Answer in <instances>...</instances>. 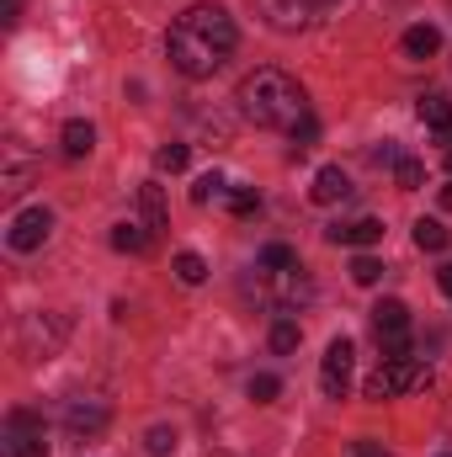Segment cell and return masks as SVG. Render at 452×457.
I'll list each match as a JSON object with an SVG mask.
<instances>
[{"label": "cell", "instance_id": "27", "mask_svg": "<svg viewBox=\"0 0 452 457\" xmlns=\"http://www.w3.org/2000/svg\"><path fill=\"white\" fill-rule=\"evenodd\" d=\"M378 277H383V261H378V255H356V261H351V282H356V287H372Z\"/></svg>", "mask_w": 452, "mask_h": 457}, {"label": "cell", "instance_id": "19", "mask_svg": "<svg viewBox=\"0 0 452 457\" xmlns=\"http://www.w3.org/2000/svg\"><path fill=\"white\" fill-rule=\"evenodd\" d=\"M138 208H144V224L149 228H165V192H160L155 181L138 187Z\"/></svg>", "mask_w": 452, "mask_h": 457}, {"label": "cell", "instance_id": "13", "mask_svg": "<svg viewBox=\"0 0 452 457\" xmlns=\"http://www.w3.org/2000/svg\"><path fill=\"white\" fill-rule=\"evenodd\" d=\"M27 181H32V160L11 144L5 149V176H0V197H16V192H27Z\"/></svg>", "mask_w": 452, "mask_h": 457}, {"label": "cell", "instance_id": "32", "mask_svg": "<svg viewBox=\"0 0 452 457\" xmlns=\"http://www.w3.org/2000/svg\"><path fill=\"white\" fill-rule=\"evenodd\" d=\"M16 16H21V0H5V27H16Z\"/></svg>", "mask_w": 452, "mask_h": 457}, {"label": "cell", "instance_id": "24", "mask_svg": "<svg viewBox=\"0 0 452 457\" xmlns=\"http://www.w3.org/2000/svg\"><path fill=\"white\" fill-rule=\"evenodd\" d=\"M187 160H192V149H187V144H160V149H155V165H160V170H171V176H176V170H187Z\"/></svg>", "mask_w": 452, "mask_h": 457}, {"label": "cell", "instance_id": "29", "mask_svg": "<svg viewBox=\"0 0 452 457\" xmlns=\"http://www.w3.org/2000/svg\"><path fill=\"white\" fill-rule=\"evenodd\" d=\"M314 138H320V122H314V117H304V122L293 128V149L304 154V149H314Z\"/></svg>", "mask_w": 452, "mask_h": 457}, {"label": "cell", "instance_id": "8", "mask_svg": "<svg viewBox=\"0 0 452 457\" xmlns=\"http://www.w3.org/2000/svg\"><path fill=\"white\" fill-rule=\"evenodd\" d=\"M48 234H54V213H48V208H27V213H16V219H11L5 245H11L16 255H27V250H38Z\"/></svg>", "mask_w": 452, "mask_h": 457}, {"label": "cell", "instance_id": "22", "mask_svg": "<svg viewBox=\"0 0 452 457\" xmlns=\"http://www.w3.org/2000/svg\"><path fill=\"white\" fill-rule=\"evenodd\" d=\"M224 192H229V181L219 176V170H208V176H197V187H192V203H197V208H208V203H219Z\"/></svg>", "mask_w": 452, "mask_h": 457}, {"label": "cell", "instance_id": "18", "mask_svg": "<svg viewBox=\"0 0 452 457\" xmlns=\"http://www.w3.org/2000/svg\"><path fill=\"white\" fill-rule=\"evenodd\" d=\"M255 266H261V271H293V266H298V250L282 245V239H272V245L255 255Z\"/></svg>", "mask_w": 452, "mask_h": 457}, {"label": "cell", "instance_id": "20", "mask_svg": "<svg viewBox=\"0 0 452 457\" xmlns=\"http://www.w3.org/2000/svg\"><path fill=\"white\" fill-rule=\"evenodd\" d=\"M298 341H304V325L282 314V320L272 325V351H277V356H288V351H298Z\"/></svg>", "mask_w": 452, "mask_h": 457}, {"label": "cell", "instance_id": "17", "mask_svg": "<svg viewBox=\"0 0 452 457\" xmlns=\"http://www.w3.org/2000/svg\"><path fill=\"white\" fill-rule=\"evenodd\" d=\"M91 149H96V128H91V122H80V117H75V122H64V154H70V160H86Z\"/></svg>", "mask_w": 452, "mask_h": 457}, {"label": "cell", "instance_id": "30", "mask_svg": "<svg viewBox=\"0 0 452 457\" xmlns=\"http://www.w3.org/2000/svg\"><path fill=\"white\" fill-rule=\"evenodd\" d=\"M149 453L155 457L176 453V431H171V426H155V431H149Z\"/></svg>", "mask_w": 452, "mask_h": 457}, {"label": "cell", "instance_id": "10", "mask_svg": "<svg viewBox=\"0 0 452 457\" xmlns=\"http://www.w3.org/2000/svg\"><path fill=\"white\" fill-rule=\"evenodd\" d=\"M64 426L75 431V436H96V431H107V404H96V399H75L70 410H64Z\"/></svg>", "mask_w": 452, "mask_h": 457}, {"label": "cell", "instance_id": "33", "mask_svg": "<svg viewBox=\"0 0 452 457\" xmlns=\"http://www.w3.org/2000/svg\"><path fill=\"white\" fill-rule=\"evenodd\" d=\"M442 293L452 298V266H442Z\"/></svg>", "mask_w": 452, "mask_h": 457}, {"label": "cell", "instance_id": "25", "mask_svg": "<svg viewBox=\"0 0 452 457\" xmlns=\"http://www.w3.org/2000/svg\"><path fill=\"white\" fill-rule=\"evenodd\" d=\"M394 181H399L405 192H415V187L426 181V165H421V160H410V154H399V160H394Z\"/></svg>", "mask_w": 452, "mask_h": 457}, {"label": "cell", "instance_id": "5", "mask_svg": "<svg viewBox=\"0 0 452 457\" xmlns=\"http://www.w3.org/2000/svg\"><path fill=\"white\" fill-rule=\"evenodd\" d=\"M5 457H48V431L32 410L5 415Z\"/></svg>", "mask_w": 452, "mask_h": 457}, {"label": "cell", "instance_id": "31", "mask_svg": "<svg viewBox=\"0 0 452 457\" xmlns=\"http://www.w3.org/2000/svg\"><path fill=\"white\" fill-rule=\"evenodd\" d=\"M351 457H394V453L378 447V442H351Z\"/></svg>", "mask_w": 452, "mask_h": 457}, {"label": "cell", "instance_id": "2", "mask_svg": "<svg viewBox=\"0 0 452 457\" xmlns=\"http://www.w3.org/2000/svg\"><path fill=\"white\" fill-rule=\"evenodd\" d=\"M234 102H239L245 122L272 128V133H293V128L309 117V96H304V86H298L293 75H282V70H255V75H245Z\"/></svg>", "mask_w": 452, "mask_h": 457}, {"label": "cell", "instance_id": "28", "mask_svg": "<svg viewBox=\"0 0 452 457\" xmlns=\"http://www.w3.org/2000/svg\"><path fill=\"white\" fill-rule=\"evenodd\" d=\"M277 394H282V378H277V372H255V378H250V399H255V404H272Z\"/></svg>", "mask_w": 452, "mask_h": 457}, {"label": "cell", "instance_id": "37", "mask_svg": "<svg viewBox=\"0 0 452 457\" xmlns=\"http://www.w3.org/2000/svg\"><path fill=\"white\" fill-rule=\"evenodd\" d=\"M208 457H229V453H208Z\"/></svg>", "mask_w": 452, "mask_h": 457}, {"label": "cell", "instance_id": "7", "mask_svg": "<svg viewBox=\"0 0 452 457\" xmlns=\"http://www.w3.org/2000/svg\"><path fill=\"white\" fill-rule=\"evenodd\" d=\"M255 11L266 16L272 32H304V27L320 21V11H314L309 0H255Z\"/></svg>", "mask_w": 452, "mask_h": 457}, {"label": "cell", "instance_id": "12", "mask_svg": "<svg viewBox=\"0 0 452 457\" xmlns=\"http://www.w3.org/2000/svg\"><path fill=\"white\" fill-rule=\"evenodd\" d=\"M320 208H331V203H346L351 197V181H346V170L340 165H325L320 176H314V192H309Z\"/></svg>", "mask_w": 452, "mask_h": 457}, {"label": "cell", "instance_id": "23", "mask_svg": "<svg viewBox=\"0 0 452 457\" xmlns=\"http://www.w3.org/2000/svg\"><path fill=\"white\" fill-rule=\"evenodd\" d=\"M448 224H437V219H421V224H415V245H421V250H448Z\"/></svg>", "mask_w": 452, "mask_h": 457}, {"label": "cell", "instance_id": "15", "mask_svg": "<svg viewBox=\"0 0 452 457\" xmlns=\"http://www.w3.org/2000/svg\"><path fill=\"white\" fill-rule=\"evenodd\" d=\"M399 48H405V59H431V54L442 48V32H437L431 21H421V27H410V32L399 37Z\"/></svg>", "mask_w": 452, "mask_h": 457}, {"label": "cell", "instance_id": "11", "mask_svg": "<svg viewBox=\"0 0 452 457\" xmlns=\"http://www.w3.org/2000/svg\"><path fill=\"white\" fill-rule=\"evenodd\" d=\"M372 330H378V341H383V336H410V309H405L399 298H383V303L372 309Z\"/></svg>", "mask_w": 452, "mask_h": 457}, {"label": "cell", "instance_id": "36", "mask_svg": "<svg viewBox=\"0 0 452 457\" xmlns=\"http://www.w3.org/2000/svg\"><path fill=\"white\" fill-rule=\"evenodd\" d=\"M442 154H448V170H452V149H442Z\"/></svg>", "mask_w": 452, "mask_h": 457}, {"label": "cell", "instance_id": "6", "mask_svg": "<svg viewBox=\"0 0 452 457\" xmlns=\"http://www.w3.org/2000/svg\"><path fill=\"white\" fill-rule=\"evenodd\" d=\"M351 356H356V345L346 341V336H336V341L325 345V361H320V388H325V399H346Z\"/></svg>", "mask_w": 452, "mask_h": 457}, {"label": "cell", "instance_id": "35", "mask_svg": "<svg viewBox=\"0 0 452 457\" xmlns=\"http://www.w3.org/2000/svg\"><path fill=\"white\" fill-rule=\"evenodd\" d=\"M309 5H314V11H325V5H336V0H309Z\"/></svg>", "mask_w": 452, "mask_h": 457}, {"label": "cell", "instance_id": "14", "mask_svg": "<svg viewBox=\"0 0 452 457\" xmlns=\"http://www.w3.org/2000/svg\"><path fill=\"white\" fill-rule=\"evenodd\" d=\"M325 239H331V245H378V239H383V224H378V219L336 224V228H325Z\"/></svg>", "mask_w": 452, "mask_h": 457}, {"label": "cell", "instance_id": "21", "mask_svg": "<svg viewBox=\"0 0 452 457\" xmlns=\"http://www.w3.org/2000/svg\"><path fill=\"white\" fill-rule=\"evenodd\" d=\"M176 277H181L187 287H197V282H208V261H203L197 250H181V255H176Z\"/></svg>", "mask_w": 452, "mask_h": 457}, {"label": "cell", "instance_id": "3", "mask_svg": "<svg viewBox=\"0 0 452 457\" xmlns=\"http://www.w3.org/2000/svg\"><path fill=\"white\" fill-rule=\"evenodd\" d=\"M421 383H431V367L415 361V356H399V361H378V372L362 383V394H367L372 404H383V399H399V394H410V388H421Z\"/></svg>", "mask_w": 452, "mask_h": 457}, {"label": "cell", "instance_id": "1", "mask_svg": "<svg viewBox=\"0 0 452 457\" xmlns=\"http://www.w3.org/2000/svg\"><path fill=\"white\" fill-rule=\"evenodd\" d=\"M165 54L187 80H208L234 54V16L224 5H187L165 37Z\"/></svg>", "mask_w": 452, "mask_h": 457}, {"label": "cell", "instance_id": "26", "mask_svg": "<svg viewBox=\"0 0 452 457\" xmlns=\"http://www.w3.org/2000/svg\"><path fill=\"white\" fill-rule=\"evenodd\" d=\"M224 203H229V213H239V219H245V213H255V208H261V192H255V187H229Z\"/></svg>", "mask_w": 452, "mask_h": 457}, {"label": "cell", "instance_id": "16", "mask_svg": "<svg viewBox=\"0 0 452 457\" xmlns=\"http://www.w3.org/2000/svg\"><path fill=\"white\" fill-rule=\"evenodd\" d=\"M155 245V228L149 224H117L113 228V250H122V255H144Z\"/></svg>", "mask_w": 452, "mask_h": 457}, {"label": "cell", "instance_id": "4", "mask_svg": "<svg viewBox=\"0 0 452 457\" xmlns=\"http://www.w3.org/2000/svg\"><path fill=\"white\" fill-rule=\"evenodd\" d=\"M250 293H255V298H266L272 309H298V303L314 293V282H309V271H304V266H293V271H261V266H255Z\"/></svg>", "mask_w": 452, "mask_h": 457}, {"label": "cell", "instance_id": "34", "mask_svg": "<svg viewBox=\"0 0 452 457\" xmlns=\"http://www.w3.org/2000/svg\"><path fill=\"white\" fill-rule=\"evenodd\" d=\"M442 208H452V181L442 187Z\"/></svg>", "mask_w": 452, "mask_h": 457}, {"label": "cell", "instance_id": "9", "mask_svg": "<svg viewBox=\"0 0 452 457\" xmlns=\"http://www.w3.org/2000/svg\"><path fill=\"white\" fill-rule=\"evenodd\" d=\"M415 112H421V122L437 133V144H442V149H452V102H448V96H442V91H426Z\"/></svg>", "mask_w": 452, "mask_h": 457}]
</instances>
